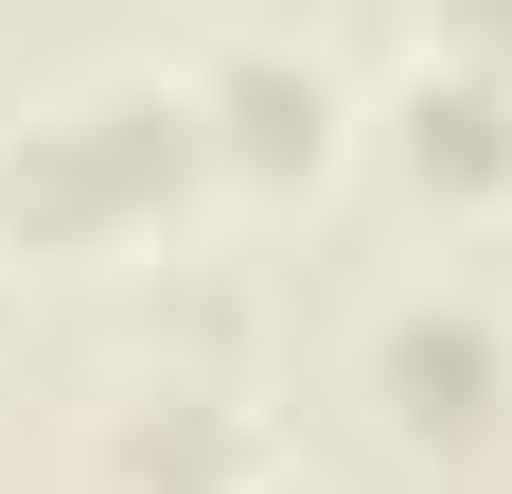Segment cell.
Returning <instances> with one entry per match:
<instances>
[{
	"mask_svg": "<svg viewBox=\"0 0 512 494\" xmlns=\"http://www.w3.org/2000/svg\"><path fill=\"white\" fill-rule=\"evenodd\" d=\"M195 212H212V142L159 53L71 71L0 124V265H159L195 247Z\"/></svg>",
	"mask_w": 512,
	"mask_h": 494,
	"instance_id": "cell-1",
	"label": "cell"
},
{
	"mask_svg": "<svg viewBox=\"0 0 512 494\" xmlns=\"http://www.w3.org/2000/svg\"><path fill=\"white\" fill-rule=\"evenodd\" d=\"M248 494H318V477H248Z\"/></svg>",
	"mask_w": 512,
	"mask_h": 494,
	"instance_id": "cell-8",
	"label": "cell"
},
{
	"mask_svg": "<svg viewBox=\"0 0 512 494\" xmlns=\"http://www.w3.org/2000/svg\"><path fill=\"white\" fill-rule=\"evenodd\" d=\"M124 371H212V389H265V283L212 265V247H159L124 283Z\"/></svg>",
	"mask_w": 512,
	"mask_h": 494,
	"instance_id": "cell-6",
	"label": "cell"
},
{
	"mask_svg": "<svg viewBox=\"0 0 512 494\" xmlns=\"http://www.w3.org/2000/svg\"><path fill=\"white\" fill-rule=\"evenodd\" d=\"M354 159H389L442 230H495V212H512V71H442V53H407V71L354 106Z\"/></svg>",
	"mask_w": 512,
	"mask_h": 494,
	"instance_id": "cell-5",
	"label": "cell"
},
{
	"mask_svg": "<svg viewBox=\"0 0 512 494\" xmlns=\"http://www.w3.org/2000/svg\"><path fill=\"white\" fill-rule=\"evenodd\" d=\"M354 389H371V424L407 459H495L512 442V318L477 283H407V300H371Z\"/></svg>",
	"mask_w": 512,
	"mask_h": 494,
	"instance_id": "cell-3",
	"label": "cell"
},
{
	"mask_svg": "<svg viewBox=\"0 0 512 494\" xmlns=\"http://www.w3.org/2000/svg\"><path fill=\"white\" fill-rule=\"evenodd\" d=\"M177 89H195V142H212V195L248 212H318L336 177H354V71L301 36V18H230V36L177 53Z\"/></svg>",
	"mask_w": 512,
	"mask_h": 494,
	"instance_id": "cell-2",
	"label": "cell"
},
{
	"mask_svg": "<svg viewBox=\"0 0 512 494\" xmlns=\"http://www.w3.org/2000/svg\"><path fill=\"white\" fill-rule=\"evenodd\" d=\"M265 459V389H212V371H106L89 389V494H248Z\"/></svg>",
	"mask_w": 512,
	"mask_h": 494,
	"instance_id": "cell-4",
	"label": "cell"
},
{
	"mask_svg": "<svg viewBox=\"0 0 512 494\" xmlns=\"http://www.w3.org/2000/svg\"><path fill=\"white\" fill-rule=\"evenodd\" d=\"M407 53H442V71H512V0H407Z\"/></svg>",
	"mask_w": 512,
	"mask_h": 494,
	"instance_id": "cell-7",
	"label": "cell"
}]
</instances>
